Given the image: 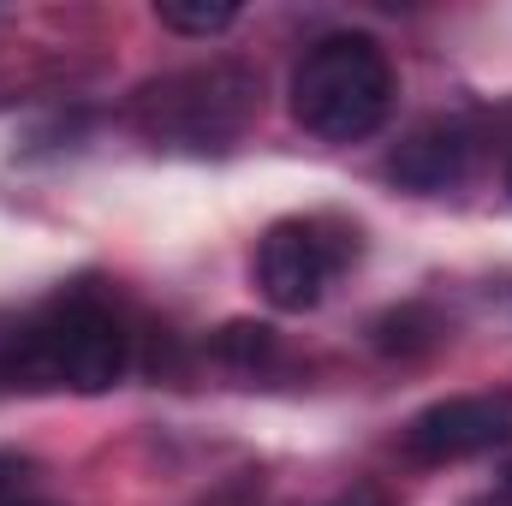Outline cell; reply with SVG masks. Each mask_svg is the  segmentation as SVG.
Instances as JSON below:
<instances>
[{"label": "cell", "instance_id": "cell-9", "mask_svg": "<svg viewBox=\"0 0 512 506\" xmlns=\"http://www.w3.org/2000/svg\"><path fill=\"white\" fill-rule=\"evenodd\" d=\"M459 506H512V465L489 483V489H477V495H465Z\"/></svg>", "mask_w": 512, "mask_h": 506}, {"label": "cell", "instance_id": "cell-12", "mask_svg": "<svg viewBox=\"0 0 512 506\" xmlns=\"http://www.w3.org/2000/svg\"><path fill=\"white\" fill-rule=\"evenodd\" d=\"M507 197H512V167H507Z\"/></svg>", "mask_w": 512, "mask_h": 506}, {"label": "cell", "instance_id": "cell-11", "mask_svg": "<svg viewBox=\"0 0 512 506\" xmlns=\"http://www.w3.org/2000/svg\"><path fill=\"white\" fill-rule=\"evenodd\" d=\"M6 506H42V501H6Z\"/></svg>", "mask_w": 512, "mask_h": 506}, {"label": "cell", "instance_id": "cell-3", "mask_svg": "<svg viewBox=\"0 0 512 506\" xmlns=\"http://www.w3.org/2000/svg\"><path fill=\"white\" fill-rule=\"evenodd\" d=\"M256 96L262 90L245 66L215 60V66H191V72H173L137 90L131 120L143 137L173 143V149H227L256 120Z\"/></svg>", "mask_w": 512, "mask_h": 506}, {"label": "cell", "instance_id": "cell-7", "mask_svg": "<svg viewBox=\"0 0 512 506\" xmlns=\"http://www.w3.org/2000/svg\"><path fill=\"white\" fill-rule=\"evenodd\" d=\"M274 352H280V340L268 322H227L215 334V358L233 370H262V364H274Z\"/></svg>", "mask_w": 512, "mask_h": 506}, {"label": "cell", "instance_id": "cell-6", "mask_svg": "<svg viewBox=\"0 0 512 506\" xmlns=\"http://www.w3.org/2000/svg\"><path fill=\"white\" fill-rule=\"evenodd\" d=\"M471 167V131L459 120H435V126H417L393 155H387V173L405 185V191H447L459 185Z\"/></svg>", "mask_w": 512, "mask_h": 506}, {"label": "cell", "instance_id": "cell-5", "mask_svg": "<svg viewBox=\"0 0 512 506\" xmlns=\"http://www.w3.org/2000/svg\"><path fill=\"white\" fill-rule=\"evenodd\" d=\"M501 447H512V387L435 399L429 411L405 423V459L417 465H459V459L501 453Z\"/></svg>", "mask_w": 512, "mask_h": 506}, {"label": "cell", "instance_id": "cell-2", "mask_svg": "<svg viewBox=\"0 0 512 506\" xmlns=\"http://www.w3.org/2000/svg\"><path fill=\"white\" fill-rule=\"evenodd\" d=\"M387 108H393V66L376 36L358 30L322 36L292 72V120L322 143H358L382 131Z\"/></svg>", "mask_w": 512, "mask_h": 506}, {"label": "cell", "instance_id": "cell-1", "mask_svg": "<svg viewBox=\"0 0 512 506\" xmlns=\"http://www.w3.org/2000/svg\"><path fill=\"white\" fill-rule=\"evenodd\" d=\"M131 364V334L120 316L84 292L54 298L30 316H0V387H72L108 393Z\"/></svg>", "mask_w": 512, "mask_h": 506}, {"label": "cell", "instance_id": "cell-4", "mask_svg": "<svg viewBox=\"0 0 512 506\" xmlns=\"http://www.w3.org/2000/svg\"><path fill=\"white\" fill-rule=\"evenodd\" d=\"M352 256H358V227L334 215H286L256 245V286L274 310L304 316L328 298V286Z\"/></svg>", "mask_w": 512, "mask_h": 506}, {"label": "cell", "instance_id": "cell-10", "mask_svg": "<svg viewBox=\"0 0 512 506\" xmlns=\"http://www.w3.org/2000/svg\"><path fill=\"white\" fill-rule=\"evenodd\" d=\"M334 506H387L382 495H370V489H358V495H346V501H334Z\"/></svg>", "mask_w": 512, "mask_h": 506}, {"label": "cell", "instance_id": "cell-8", "mask_svg": "<svg viewBox=\"0 0 512 506\" xmlns=\"http://www.w3.org/2000/svg\"><path fill=\"white\" fill-rule=\"evenodd\" d=\"M155 18L179 36H221L239 18V6L233 0H221V6H155Z\"/></svg>", "mask_w": 512, "mask_h": 506}]
</instances>
